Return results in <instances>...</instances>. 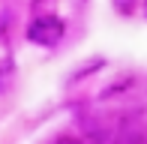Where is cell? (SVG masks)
<instances>
[{
    "label": "cell",
    "mask_w": 147,
    "mask_h": 144,
    "mask_svg": "<svg viewBox=\"0 0 147 144\" xmlns=\"http://www.w3.org/2000/svg\"><path fill=\"white\" fill-rule=\"evenodd\" d=\"M63 33H66V24L60 21L57 15H39V18H33L30 27H27V39L36 42V45H42V48L57 45L60 39H63Z\"/></svg>",
    "instance_id": "6da1fadb"
},
{
    "label": "cell",
    "mask_w": 147,
    "mask_h": 144,
    "mask_svg": "<svg viewBox=\"0 0 147 144\" xmlns=\"http://www.w3.org/2000/svg\"><path fill=\"white\" fill-rule=\"evenodd\" d=\"M54 6H57V0H33V18L54 15Z\"/></svg>",
    "instance_id": "7a4b0ae2"
},
{
    "label": "cell",
    "mask_w": 147,
    "mask_h": 144,
    "mask_svg": "<svg viewBox=\"0 0 147 144\" xmlns=\"http://www.w3.org/2000/svg\"><path fill=\"white\" fill-rule=\"evenodd\" d=\"M54 144H81V138H72V135H63V138H57Z\"/></svg>",
    "instance_id": "3957f363"
},
{
    "label": "cell",
    "mask_w": 147,
    "mask_h": 144,
    "mask_svg": "<svg viewBox=\"0 0 147 144\" xmlns=\"http://www.w3.org/2000/svg\"><path fill=\"white\" fill-rule=\"evenodd\" d=\"M144 15H147V0H144Z\"/></svg>",
    "instance_id": "277c9868"
}]
</instances>
